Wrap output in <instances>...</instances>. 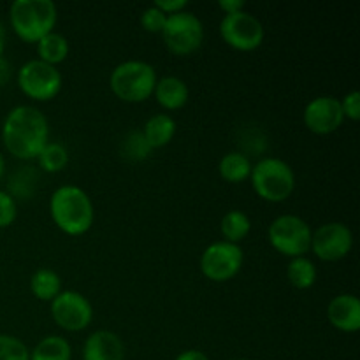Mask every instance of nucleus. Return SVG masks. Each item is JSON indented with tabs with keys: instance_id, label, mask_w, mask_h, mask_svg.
Wrapping results in <instances>:
<instances>
[{
	"instance_id": "nucleus-12",
	"label": "nucleus",
	"mask_w": 360,
	"mask_h": 360,
	"mask_svg": "<svg viewBox=\"0 0 360 360\" xmlns=\"http://www.w3.org/2000/svg\"><path fill=\"white\" fill-rule=\"evenodd\" d=\"M354 246V234L341 221H329L311 234V250L323 262H338L350 253Z\"/></svg>"
},
{
	"instance_id": "nucleus-9",
	"label": "nucleus",
	"mask_w": 360,
	"mask_h": 360,
	"mask_svg": "<svg viewBox=\"0 0 360 360\" xmlns=\"http://www.w3.org/2000/svg\"><path fill=\"white\" fill-rule=\"evenodd\" d=\"M245 255L239 245L218 241L207 246L200 255V273L211 281L224 283L241 271Z\"/></svg>"
},
{
	"instance_id": "nucleus-29",
	"label": "nucleus",
	"mask_w": 360,
	"mask_h": 360,
	"mask_svg": "<svg viewBox=\"0 0 360 360\" xmlns=\"http://www.w3.org/2000/svg\"><path fill=\"white\" fill-rule=\"evenodd\" d=\"M18 217L16 200L9 195V192L0 190V229H6L13 225Z\"/></svg>"
},
{
	"instance_id": "nucleus-17",
	"label": "nucleus",
	"mask_w": 360,
	"mask_h": 360,
	"mask_svg": "<svg viewBox=\"0 0 360 360\" xmlns=\"http://www.w3.org/2000/svg\"><path fill=\"white\" fill-rule=\"evenodd\" d=\"M143 137L146 139L148 146L151 150H158L164 148L174 139L176 136V122L172 116L165 115V112H158V115L151 116L143 129Z\"/></svg>"
},
{
	"instance_id": "nucleus-19",
	"label": "nucleus",
	"mask_w": 360,
	"mask_h": 360,
	"mask_svg": "<svg viewBox=\"0 0 360 360\" xmlns=\"http://www.w3.org/2000/svg\"><path fill=\"white\" fill-rule=\"evenodd\" d=\"M37 44V55L39 60L49 63V65H58V63L65 62L69 56V41L63 37L58 32H49L48 35L35 42Z\"/></svg>"
},
{
	"instance_id": "nucleus-31",
	"label": "nucleus",
	"mask_w": 360,
	"mask_h": 360,
	"mask_svg": "<svg viewBox=\"0 0 360 360\" xmlns=\"http://www.w3.org/2000/svg\"><path fill=\"white\" fill-rule=\"evenodd\" d=\"M153 6L158 7V9H160L164 14H167V16H171V14L185 11V7L188 6V2H186V0H157Z\"/></svg>"
},
{
	"instance_id": "nucleus-20",
	"label": "nucleus",
	"mask_w": 360,
	"mask_h": 360,
	"mask_svg": "<svg viewBox=\"0 0 360 360\" xmlns=\"http://www.w3.org/2000/svg\"><path fill=\"white\" fill-rule=\"evenodd\" d=\"M30 290L39 301L51 302L62 292V280L55 271L41 267L30 278Z\"/></svg>"
},
{
	"instance_id": "nucleus-15",
	"label": "nucleus",
	"mask_w": 360,
	"mask_h": 360,
	"mask_svg": "<svg viewBox=\"0 0 360 360\" xmlns=\"http://www.w3.org/2000/svg\"><path fill=\"white\" fill-rule=\"evenodd\" d=\"M83 360H125V345L111 330H97L83 347Z\"/></svg>"
},
{
	"instance_id": "nucleus-37",
	"label": "nucleus",
	"mask_w": 360,
	"mask_h": 360,
	"mask_svg": "<svg viewBox=\"0 0 360 360\" xmlns=\"http://www.w3.org/2000/svg\"><path fill=\"white\" fill-rule=\"evenodd\" d=\"M239 360H245V359H239Z\"/></svg>"
},
{
	"instance_id": "nucleus-28",
	"label": "nucleus",
	"mask_w": 360,
	"mask_h": 360,
	"mask_svg": "<svg viewBox=\"0 0 360 360\" xmlns=\"http://www.w3.org/2000/svg\"><path fill=\"white\" fill-rule=\"evenodd\" d=\"M165 21H167V14H164L155 6L148 7L141 14V25L150 34H162V30L165 27Z\"/></svg>"
},
{
	"instance_id": "nucleus-36",
	"label": "nucleus",
	"mask_w": 360,
	"mask_h": 360,
	"mask_svg": "<svg viewBox=\"0 0 360 360\" xmlns=\"http://www.w3.org/2000/svg\"><path fill=\"white\" fill-rule=\"evenodd\" d=\"M4 171H6V160H4L2 153H0V179H2V176H4Z\"/></svg>"
},
{
	"instance_id": "nucleus-32",
	"label": "nucleus",
	"mask_w": 360,
	"mask_h": 360,
	"mask_svg": "<svg viewBox=\"0 0 360 360\" xmlns=\"http://www.w3.org/2000/svg\"><path fill=\"white\" fill-rule=\"evenodd\" d=\"M218 7L224 11L225 14H234L245 11V2L243 0H220Z\"/></svg>"
},
{
	"instance_id": "nucleus-7",
	"label": "nucleus",
	"mask_w": 360,
	"mask_h": 360,
	"mask_svg": "<svg viewBox=\"0 0 360 360\" xmlns=\"http://www.w3.org/2000/svg\"><path fill=\"white\" fill-rule=\"evenodd\" d=\"M165 48L176 56H188L195 53L204 42V25L199 18L188 11H181L167 16L162 30Z\"/></svg>"
},
{
	"instance_id": "nucleus-27",
	"label": "nucleus",
	"mask_w": 360,
	"mask_h": 360,
	"mask_svg": "<svg viewBox=\"0 0 360 360\" xmlns=\"http://www.w3.org/2000/svg\"><path fill=\"white\" fill-rule=\"evenodd\" d=\"M0 360H30V350L16 336L0 334Z\"/></svg>"
},
{
	"instance_id": "nucleus-11",
	"label": "nucleus",
	"mask_w": 360,
	"mask_h": 360,
	"mask_svg": "<svg viewBox=\"0 0 360 360\" xmlns=\"http://www.w3.org/2000/svg\"><path fill=\"white\" fill-rule=\"evenodd\" d=\"M51 319L60 329L79 333L86 329L94 320V308L79 292L62 290L51 301Z\"/></svg>"
},
{
	"instance_id": "nucleus-34",
	"label": "nucleus",
	"mask_w": 360,
	"mask_h": 360,
	"mask_svg": "<svg viewBox=\"0 0 360 360\" xmlns=\"http://www.w3.org/2000/svg\"><path fill=\"white\" fill-rule=\"evenodd\" d=\"M11 79V63L4 56H0V86Z\"/></svg>"
},
{
	"instance_id": "nucleus-2",
	"label": "nucleus",
	"mask_w": 360,
	"mask_h": 360,
	"mask_svg": "<svg viewBox=\"0 0 360 360\" xmlns=\"http://www.w3.org/2000/svg\"><path fill=\"white\" fill-rule=\"evenodd\" d=\"M49 214L56 227L67 236H83L95 220L94 202L83 188L65 185L55 190L49 200Z\"/></svg>"
},
{
	"instance_id": "nucleus-22",
	"label": "nucleus",
	"mask_w": 360,
	"mask_h": 360,
	"mask_svg": "<svg viewBox=\"0 0 360 360\" xmlns=\"http://www.w3.org/2000/svg\"><path fill=\"white\" fill-rule=\"evenodd\" d=\"M220 231L225 241L239 245L250 234V231H252V220H250V217L245 211L232 210L229 213H225L224 218H221Z\"/></svg>"
},
{
	"instance_id": "nucleus-35",
	"label": "nucleus",
	"mask_w": 360,
	"mask_h": 360,
	"mask_svg": "<svg viewBox=\"0 0 360 360\" xmlns=\"http://www.w3.org/2000/svg\"><path fill=\"white\" fill-rule=\"evenodd\" d=\"M4 41H6V28L0 23V56H4V48H6Z\"/></svg>"
},
{
	"instance_id": "nucleus-21",
	"label": "nucleus",
	"mask_w": 360,
	"mask_h": 360,
	"mask_svg": "<svg viewBox=\"0 0 360 360\" xmlns=\"http://www.w3.org/2000/svg\"><path fill=\"white\" fill-rule=\"evenodd\" d=\"M72 348L62 336H46L30 350V360H70Z\"/></svg>"
},
{
	"instance_id": "nucleus-3",
	"label": "nucleus",
	"mask_w": 360,
	"mask_h": 360,
	"mask_svg": "<svg viewBox=\"0 0 360 360\" xmlns=\"http://www.w3.org/2000/svg\"><path fill=\"white\" fill-rule=\"evenodd\" d=\"M58 11L51 0H14L9 21L14 34L25 42H37L53 32Z\"/></svg>"
},
{
	"instance_id": "nucleus-18",
	"label": "nucleus",
	"mask_w": 360,
	"mask_h": 360,
	"mask_svg": "<svg viewBox=\"0 0 360 360\" xmlns=\"http://www.w3.org/2000/svg\"><path fill=\"white\" fill-rule=\"evenodd\" d=\"M218 172L225 181L243 183L252 174V162H250L248 155L241 153V151H231L221 157L220 164H218Z\"/></svg>"
},
{
	"instance_id": "nucleus-8",
	"label": "nucleus",
	"mask_w": 360,
	"mask_h": 360,
	"mask_svg": "<svg viewBox=\"0 0 360 360\" xmlns=\"http://www.w3.org/2000/svg\"><path fill=\"white\" fill-rule=\"evenodd\" d=\"M18 86L28 98L46 102L55 98L62 90V74L55 65L35 58L23 63L18 70Z\"/></svg>"
},
{
	"instance_id": "nucleus-10",
	"label": "nucleus",
	"mask_w": 360,
	"mask_h": 360,
	"mask_svg": "<svg viewBox=\"0 0 360 360\" xmlns=\"http://www.w3.org/2000/svg\"><path fill=\"white\" fill-rule=\"evenodd\" d=\"M221 39L238 51H253L264 42V25L248 11L225 14L220 23Z\"/></svg>"
},
{
	"instance_id": "nucleus-14",
	"label": "nucleus",
	"mask_w": 360,
	"mask_h": 360,
	"mask_svg": "<svg viewBox=\"0 0 360 360\" xmlns=\"http://www.w3.org/2000/svg\"><path fill=\"white\" fill-rule=\"evenodd\" d=\"M327 319L341 333H357L360 329V301L357 295L340 294L327 306Z\"/></svg>"
},
{
	"instance_id": "nucleus-1",
	"label": "nucleus",
	"mask_w": 360,
	"mask_h": 360,
	"mask_svg": "<svg viewBox=\"0 0 360 360\" xmlns=\"http://www.w3.org/2000/svg\"><path fill=\"white\" fill-rule=\"evenodd\" d=\"M49 141V123L34 105H16L2 123V143L9 155L20 160H34Z\"/></svg>"
},
{
	"instance_id": "nucleus-6",
	"label": "nucleus",
	"mask_w": 360,
	"mask_h": 360,
	"mask_svg": "<svg viewBox=\"0 0 360 360\" xmlns=\"http://www.w3.org/2000/svg\"><path fill=\"white\" fill-rule=\"evenodd\" d=\"M311 227L295 214H281L271 221L267 239L278 253L285 257H304L311 246Z\"/></svg>"
},
{
	"instance_id": "nucleus-5",
	"label": "nucleus",
	"mask_w": 360,
	"mask_h": 360,
	"mask_svg": "<svg viewBox=\"0 0 360 360\" xmlns=\"http://www.w3.org/2000/svg\"><path fill=\"white\" fill-rule=\"evenodd\" d=\"M253 190L267 202H283L294 193L295 174L290 165L281 158L267 157L252 165Z\"/></svg>"
},
{
	"instance_id": "nucleus-16",
	"label": "nucleus",
	"mask_w": 360,
	"mask_h": 360,
	"mask_svg": "<svg viewBox=\"0 0 360 360\" xmlns=\"http://www.w3.org/2000/svg\"><path fill=\"white\" fill-rule=\"evenodd\" d=\"M155 98L158 104L167 111H178L188 102L190 90L183 79L176 76H165L162 79H157L153 90Z\"/></svg>"
},
{
	"instance_id": "nucleus-25",
	"label": "nucleus",
	"mask_w": 360,
	"mask_h": 360,
	"mask_svg": "<svg viewBox=\"0 0 360 360\" xmlns=\"http://www.w3.org/2000/svg\"><path fill=\"white\" fill-rule=\"evenodd\" d=\"M39 181V174H35L34 167H20L11 178V197L30 199L35 190V183Z\"/></svg>"
},
{
	"instance_id": "nucleus-23",
	"label": "nucleus",
	"mask_w": 360,
	"mask_h": 360,
	"mask_svg": "<svg viewBox=\"0 0 360 360\" xmlns=\"http://www.w3.org/2000/svg\"><path fill=\"white\" fill-rule=\"evenodd\" d=\"M316 267L308 257H295L290 259L287 266V278L292 287L299 290H308L316 281Z\"/></svg>"
},
{
	"instance_id": "nucleus-33",
	"label": "nucleus",
	"mask_w": 360,
	"mask_h": 360,
	"mask_svg": "<svg viewBox=\"0 0 360 360\" xmlns=\"http://www.w3.org/2000/svg\"><path fill=\"white\" fill-rule=\"evenodd\" d=\"M174 360H210L207 355L200 350H185L178 355Z\"/></svg>"
},
{
	"instance_id": "nucleus-13",
	"label": "nucleus",
	"mask_w": 360,
	"mask_h": 360,
	"mask_svg": "<svg viewBox=\"0 0 360 360\" xmlns=\"http://www.w3.org/2000/svg\"><path fill=\"white\" fill-rule=\"evenodd\" d=\"M302 120H304V125L308 127V130H311L313 134L327 136V134L336 132L345 122L340 98L330 97V95L313 98L306 105Z\"/></svg>"
},
{
	"instance_id": "nucleus-4",
	"label": "nucleus",
	"mask_w": 360,
	"mask_h": 360,
	"mask_svg": "<svg viewBox=\"0 0 360 360\" xmlns=\"http://www.w3.org/2000/svg\"><path fill=\"white\" fill-rule=\"evenodd\" d=\"M157 72L153 65L143 60H127L118 63L109 76L112 94L123 102L139 104L153 95Z\"/></svg>"
},
{
	"instance_id": "nucleus-30",
	"label": "nucleus",
	"mask_w": 360,
	"mask_h": 360,
	"mask_svg": "<svg viewBox=\"0 0 360 360\" xmlns=\"http://www.w3.org/2000/svg\"><path fill=\"white\" fill-rule=\"evenodd\" d=\"M341 109H343L345 118L352 122H359L360 118V91L354 90L341 98Z\"/></svg>"
},
{
	"instance_id": "nucleus-24",
	"label": "nucleus",
	"mask_w": 360,
	"mask_h": 360,
	"mask_svg": "<svg viewBox=\"0 0 360 360\" xmlns=\"http://www.w3.org/2000/svg\"><path fill=\"white\" fill-rule=\"evenodd\" d=\"M37 162L44 172H60L69 164V151L62 143L48 141V144L37 155Z\"/></svg>"
},
{
	"instance_id": "nucleus-26",
	"label": "nucleus",
	"mask_w": 360,
	"mask_h": 360,
	"mask_svg": "<svg viewBox=\"0 0 360 360\" xmlns=\"http://www.w3.org/2000/svg\"><path fill=\"white\" fill-rule=\"evenodd\" d=\"M151 151L153 150L148 146L146 139H144L141 132L129 134L122 143V155L125 158H129V160H144V158H148V155H150Z\"/></svg>"
}]
</instances>
